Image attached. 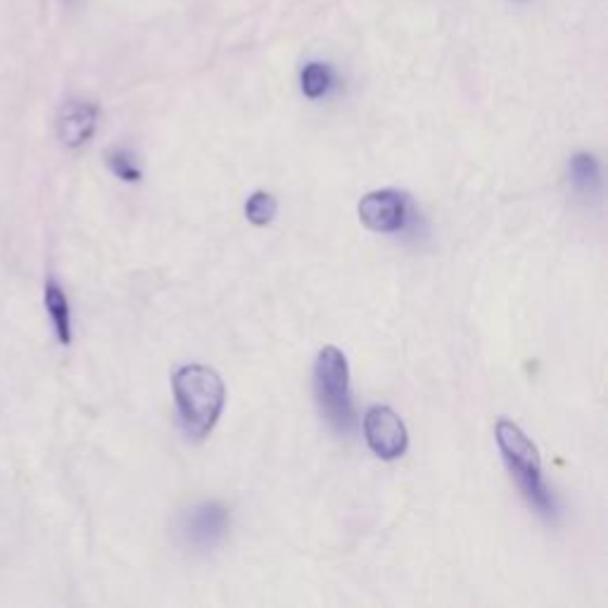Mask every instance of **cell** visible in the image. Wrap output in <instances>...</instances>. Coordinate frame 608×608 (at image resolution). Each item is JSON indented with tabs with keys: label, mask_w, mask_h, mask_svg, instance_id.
I'll return each mask as SVG.
<instances>
[{
	"label": "cell",
	"mask_w": 608,
	"mask_h": 608,
	"mask_svg": "<svg viewBox=\"0 0 608 608\" xmlns=\"http://www.w3.org/2000/svg\"><path fill=\"white\" fill-rule=\"evenodd\" d=\"M172 390L186 438L195 442L210 438L226 404L221 376L205 364H186L174 371Z\"/></svg>",
	"instance_id": "obj_1"
},
{
	"label": "cell",
	"mask_w": 608,
	"mask_h": 608,
	"mask_svg": "<svg viewBox=\"0 0 608 608\" xmlns=\"http://www.w3.org/2000/svg\"><path fill=\"white\" fill-rule=\"evenodd\" d=\"M494 438H497V447L502 452V459L509 468V473L521 487L528 504L544 518H556V499L544 483L542 473V459L540 452L521 428H518L509 418H499L494 426Z\"/></svg>",
	"instance_id": "obj_2"
},
{
	"label": "cell",
	"mask_w": 608,
	"mask_h": 608,
	"mask_svg": "<svg viewBox=\"0 0 608 608\" xmlns=\"http://www.w3.org/2000/svg\"><path fill=\"white\" fill-rule=\"evenodd\" d=\"M314 395L319 411L335 433L347 435L354 426V404L350 390V364L345 352L326 345L314 362Z\"/></svg>",
	"instance_id": "obj_3"
},
{
	"label": "cell",
	"mask_w": 608,
	"mask_h": 608,
	"mask_svg": "<svg viewBox=\"0 0 608 608\" xmlns=\"http://www.w3.org/2000/svg\"><path fill=\"white\" fill-rule=\"evenodd\" d=\"M364 438L369 449L383 461H395L409 449L407 426L397 411L376 404L364 414Z\"/></svg>",
	"instance_id": "obj_4"
},
{
	"label": "cell",
	"mask_w": 608,
	"mask_h": 608,
	"mask_svg": "<svg viewBox=\"0 0 608 608\" xmlns=\"http://www.w3.org/2000/svg\"><path fill=\"white\" fill-rule=\"evenodd\" d=\"M409 202L400 190L383 188L364 195L359 202L362 224L376 233H397L407 224Z\"/></svg>",
	"instance_id": "obj_5"
},
{
	"label": "cell",
	"mask_w": 608,
	"mask_h": 608,
	"mask_svg": "<svg viewBox=\"0 0 608 608\" xmlns=\"http://www.w3.org/2000/svg\"><path fill=\"white\" fill-rule=\"evenodd\" d=\"M228 525H231V516L224 506L217 502H205L183 516L181 532L190 547L205 552L217 547L228 532Z\"/></svg>",
	"instance_id": "obj_6"
},
{
	"label": "cell",
	"mask_w": 608,
	"mask_h": 608,
	"mask_svg": "<svg viewBox=\"0 0 608 608\" xmlns=\"http://www.w3.org/2000/svg\"><path fill=\"white\" fill-rule=\"evenodd\" d=\"M100 119L98 105L88 100H69L58 112V138L69 150L84 148L96 136Z\"/></svg>",
	"instance_id": "obj_7"
},
{
	"label": "cell",
	"mask_w": 608,
	"mask_h": 608,
	"mask_svg": "<svg viewBox=\"0 0 608 608\" xmlns=\"http://www.w3.org/2000/svg\"><path fill=\"white\" fill-rule=\"evenodd\" d=\"M43 304L48 312V319L53 324V333L58 338L60 345H72L74 338V328H72V307H69V297L62 286L55 281V278H48L46 288H43Z\"/></svg>",
	"instance_id": "obj_8"
},
{
	"label": "cell",
	"mask_w": 608,
	"mask_h": 608,
	"mask_svg": "<svg viewBox=\"0 0 608 608\" xmlns=\"http://www.w3.org/2000/svg\"><path fill=\"white\" fill-rule=\"evenodd\" d=\"M568 179L582 195L599 193L601 190V167L590 152H575L568 162Z\"/></svg>",
	"instance_id": "obj_9"
},
{
	"label": "cell",
	"mask_w": 608,
	"mask_h": 608,
	"mask_svg": "<svg viewBox=\"0 0 608 608\" xmlns=\"http://www.w3.org/2000/svg\"><path fill=\"white\" fill-rule=\"evenodd\" d=\"M333 81H335L333 69L324 65V62H309V65L302 69V76H300L302 93L307 96L309 100L324 98L333 88Z\"/></svg>",
	"instance_id": "obj_10"
},
{
	"label": "cell",
	"mask_w": 608,
	"mask_h": 608,
	"mask_svg": "<svg viewBox=\"0 0 608 608\" xmlns=\"http://www.w3.org/2000/svg\"><path fill=\"white\" fill-rule=\"evenodd\" d=\"M276 212L278 202L271 193H266V190H257V193H252L245 202V217L252 226L271 224L276 219Z\"/></svg>",
	"instance_id": "obj_11"
},
{
	"label": "cell",
	"mask_w": 608,
	"mask_h": 608,
	"mask_svg": "<svg viewBox=\"0 0 608 608\" xmlns=\"http://www.w3.org/2000/svg\"><path fill=\"white\" fill-rule=\"evenodd\" d=\"M107 169L117 176V179L126 181V183H136L141 181V167H138L134 155L129 150L124 148H114L107 152Z\"/></svg>",
	"instance_id": "obj_12"
}]
</instances>
